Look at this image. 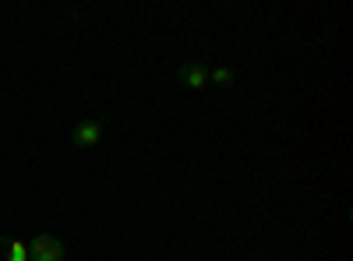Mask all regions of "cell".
I'll list each match as a JSON object with an SVG mask.
<instances>
[{
    "label": "cell",
    "instance_id": "cell-1",
    "mask_svg": "<svg viewBox=\"0 0 353 261\" xmlns=\"http://www.w3.org/2000/svg\"><path fill=\"white\" fill-rule=\"evenodd\" d=\"M64 240L53 233H36L28 240V261H64Z\"/></svg>",
    "mask_w": 353,
    "mask_h": 261
},
{
    "label": "cell",
    "instance_id": "cell-2",
    "mask_svg": "<svg viewBox=\"0 0 353 261\" xmlns=\"http://www.w3.org/2000/svg\"><path fill=\"white\" fill-rule=\"evenodd\" d=\"M176 81H181L184 89H194V92L209 89V64L205 61H184L176 67Z\"/></svg>",
    "mask_w": 353,
    "mask_h": 261
},
{
    "label": "cell",
    "instance_id": "cell-3",
    "mask_svg": "<svg viewBox=\"0 0 353 261\" xmlns=\"http://www.w3.org/2000/svg\"><path fill=\"white\" fill-rule=\"evenodd\" d=\"M106 134V124L103 121H78L74 131H71V145L74 149H92V145H99Z\"/></svg>",
    "mask_w": 353,
    "mask_h": 261
},
{
    "label": "cell",
    "instance_id": "cell-4",
    "mask_svg": "<svg viewBox=\"0 0 353 261\" xmlns=\"http://www.w3.org/2000/svg\"><path fill=\"white\" fill-rule=\"evenodd\" d=\"M237 81V71L219 64V67H209V85H219V89H230V85Z\"/></svg>",
    "mask_w": 353,
    "mask_h": 261
},
{
    "label": "cell",
    "instance_id": "cell-5",
    "mask_svg": "<svg viewBox=\"0 0 353 261\" xmlns=\"http://www.w3.org/2000/svg\"><path fill=\"white\" fill-rule=\"evenodd\" d=\"M4 261H28V244H21V240H11V244H8V254H4Z\"/></svg>",
    "mask_w": 353,
    "mask_h": 261
}]
</instances>
